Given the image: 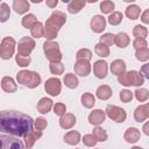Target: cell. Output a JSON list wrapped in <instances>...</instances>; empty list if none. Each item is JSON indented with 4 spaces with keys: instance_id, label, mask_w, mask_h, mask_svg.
Here are the masks:
<instances>
[{
    "instance_id": "1",
    "label": "cell",
    "mask_w": 149,
    "mask_h": 149,
    "mask_svg": "<svg viewBox=\"0 0 149 149\" xmlns=\"http://www.w3.org/2000/svg\"><path fill=\"white\" fill-rule=\"evenodd\" d=\"M33 119L24 113L17 111H1L0 113V129L2 133H8L14 136H26L34 127Z\"/></svg>"
},
{
    "instance_id": "2",
    "label": "cell",
    "mask_w": 149,
    "mask_h": 149,
    "mask_svg": "<svg viewBox=\"0 0 149 149\" xmlns=\"http://www.w3.org/2000/svg\"><path fill=\"white\" fill-rule=\"evenodd\" d=\"M65 22H66L65 13H63L61 10L52 12L51 15L49 16V19L47 20L45 26H44V37L48 41L54 40Z\"/></svg>"
},
{
    "instance_id": "3",
    "label": "cell",
    "mask_w": 149,
    "mask_h": 149,
    "mask_svg": "<svg viewBox=\"0 0 149 149\" xmlns=\"http://www.w3.org/2000/svg\"><path fill=\"white\" fill-rule=\"evenodd\" d=\"M16 79L19 84L27 86L29 88H35L41 84V76L35 71L22 70L16 74Z\"/></svg>"
},
{
    "instance_id": "4",
    "label": "cell",
    "mask_w": 149,
    "mask_h": 149,
    "mask_svg": "<svg viewBox=\"0 0 149 149\" xmlns=\"http://www.w3.org/2000/svg\"><path fill=\"white\" fill-rule=\"evenodd\" d=\"M118 81L123 86H141L144 83V77L142 76L141 72L132 70L119 76Z\"/></svg>"
},
{
    "instance_id": "5",
    "label": "cell",
    "mask_w": 149,
    "mask_h": 149,
    "mask_svg": "<svg viewBox=\"0 0 149 149\" xmlns=\"http://www.w3.org/2000/svg\"><path fill=\"white\" fill-rule=\"evenodd\" d=\"M43 50L45 54V57L50 62H61L62 59V52L59 50V47L54 41H45L43 44Z\"/></svg>"
},
{
    "instance_id": "6",
    "label": "cell",
    "mask_w": 149,
    "mask_h": 149,
    "mask_svg": "<svg viewBox=\"0 0 149 149\" xmlns=\"http://www.w3.org/2000/svg\"><path fill=\"white\" fill-rule=\"evenodd\" d=\"M15 51V40L10 36L3 37L0 44V57L2 59H9Z\"/></svg>"
},
{
    "instance_id": "7",
    "label": "cell",
    "mask_w": 149,
    "mask_h": 149,
    "mask_svg": "<svg viewBox=\"0 0 149 149\" xmlns=\"http://www.w3.org/2000/svg\"><path fill=\"white\" fill-rule=\"evenodd\" d=\"M34 48H35V41L31 37L24 36L19 41L17 55H20L22 57H29V55L34 50Z\"/></svg>"
},
{
    "instance_id": "8",
    "label": "cell",
    "mask_w": 149,
    "mask_h": 149,
    "mask_svg": "<svg viewBox=\"0 0 149 149\" xmlns=\"http://www.w3.org/2000/svg\"><path fill=\"white\" fill-rule=\"evenodd\" d=\"M1 149H24V144L17 137L1 134Z\"/></svg>"
},
{
    "instance_id": "9",
    "label": "cell",
    "mask_w": 149,
    "mask_h": 149,
    "mask_svg": "<svg viewBox=\"0 0 149 149\" xmlns=\"http://www.w3.org/2000/svg\"><path fill=\"white\" fill-rule=\"evenodd\" d=\"M105 112H106V115L115 122H123L127 118V114H126L125 109L121 108V107L114 106V105H107Z\"/></svg>"
},
{
    "instance_id": "10",
    "label": "cell",
    "mask_w": 149,
    "mask_h": 149,
    "mask_svg": "<svg viewBox=\"0 0 149 149\" xmlns=\"http://www.w3.org/2000/svg\"><path fill=\"white\" fill-rule=\"evenodd\" d=\"M44 88L48 94H50L52 97H57L62 90L61 80L58 78H49L44 84Z\"/></svg>"
},
{
    "instance_id": "11",
    "label": "cell",
    "mask_w": 149,
    "mask_h": 149,
    "mask_svg": "<svg viewBox=\"0 0 149 149\" xmlns=\"http://www.w3.org/2000/svg\"><path fill=\"white\" fill-rule=\"evenodd\" d=\"M93 72L95 74L97 78L99 79H102L107 76V72H108V64L102 61V59H99L97 62H94L93 64Z\"/></svg>"
},
{
    "instance_id": "12",
    "label": "cell",
    "mask_w": 149,
    "mask_h": 149,
    "mask_svg": "<svg viewBox=\"0 0 149 149\" xmlns=\"http://www.w3.org/2000/svg\"><path fill=\"white\" fill-rule=\"evenodd\" d=\"M91 29L94 33H102V30H105L106 28V19L102 15H94L91 19Z\"/></svg>"
},
{
    "instance_id": "13",
    "label": "cell",
    "mask_w": 149,
    "mask_h": 149,
    "mask_svg": "<svg viewBox=\"0 0 149 149\" xmlns=\"http://www.w3.org/2000/svg\"><path fill=\"white\" fill-rule=\"evenodd\" d=\"M105 119H106V112L102 109H94L88 115V122L97 127L101 125L105 121Z\"/></svg>"
},
{
    "instance_id": "14",
    "label": "cell",
    "mask_w": 149,
    "mask_h": 149,
    "mask_svg": "<svg viewBox=\"0 0 149 149\" xmlns=\"http://www.w3.org/2000/svg\"><path fill=\"white\" fill-rule=\"evenodd\" d=\"M74 72L76 74L86 77L91 72V64L87 61H77L74 64Z\"/></svg>"
},
{
    "instance_id": "15",
    "label": "cell",
    "mask_w": 149,
    "mask_h": 149,
    "mask_svg": "<svg viewBox=\"0 0 149 149\" xmlns=\"http://www.w3.org/2000/svg\"><path fill=\"white\" fill-rule=\"evenodd\" d=\"M76 125V116L72 113H65L59 119V126L63 129H71Z\"/></svg>"
},
{
    "instance_id": "16",
    "label": "cell",
    "mask_w": 149,
    "mask_h": 149,
    "mask_svg": "<svg viewBox=\"0 0 149 149\" xmlns=\"http://www.w3.org/2000/svg\"><path fill=\"white\" fill-rule=\"evenodd\" d=\"M140 137H141L140 130H139L137 128H135V127H129V128L126 130L125 135H123V139H125L128 143H135V142H137V141L140 140Z\"/></svg>"
},
{
    "instance_id": "17",
    "label": "cell",
    "mask_w": 149,
    "mask_h": 149,
    "mask_svg": "<svg viewBox=\"0 0 149 149\" xmlns=\"http://www.w3.org/2000/svg\"><path fill=\"white\" fill-rule=\"evenodd\" d=\"M42 136V132L40 130H31L29 134H27L24 136V146L27 149H31L33 146L35 144V142Z\"/></svg>"
},
{
    "instance_id": "18",
    "label": "cell",
    "mask_w": 149,
    "mask_h": 149,
    "mask_svg": "<svg viewBox=\"0 0 149 149\" xmlns=\"http://www.w3.org/2000/svg\"><path fill=\"white\" fill-rule=\"evenodd\" d=\"M1 88L5 91V92H8V93H12V92H15L17 90V86L14 81V79L12 77H3L1 79Z\"/></svg>"
},
{
    "instance_id": "19",
    "label": "cell",
    "mask_w": 149,
    "mask_h": 149,
    "mask_svg": "<svg viewBox=\"0 0 149 149\" xmlns=\"http://www.w3.org/2000/svg\"><path fill=\"white\" fill-rule=\"evenodd\" d=\"M111 71L113 74H116L118 77L126 72V63L122 59H115L111 64Z\"/></svg>"
},
{
    "instance_id": "20",
    "label": "cell",
    "mask_w": 149,
    "mask_h": 149,
    "mask_svg": "<svg viewBox=\"0 0 149 149\" xmlns=\"http://www.w3.org/2000/svg\"><path fill=\"white\" fill-rule=\"evenodd\" d=\"M112 88L108 86V85H101L97 88L95 91V94L97 97L100 99V100H107L112 97Z\"/></svg>"
},
{
    "instance_id": "21",
    "label": "cell",
    "mask_w": 149,
    "mask_h": 149,
    "mask_svg": "<svg viewBox=\"0 0 149 149\" xmlns=\"http://www.w3.org/2000/svg\"><path fill=\"white\" fill-rule=\"evenodd\" d=\"M52 108V100L49 98H41L37 102V111L42 114L48 113Z\"/></svg>"
},
{
    "instance_id": "22",
    "label": "cell",
    "mask_w": 149,
    "mask_h": 149,
    "mask_svg": "<svg viewBox=\"0 0 149 149\" xmlns=\"http://www.w3.org/2000/svg\"><path fill=\"white\" fill-rule=\"evenodd\" d=\"M13 9L17 14H24L29 9V2L26 0H14L13 1Z\"/></svg>"
},
{
    "instance_id": "23",
    "label": "cell",
    "mask_w": 149,
    "mask_h": 149,
    "mask_svg": "<svg viewBox=\"0 0 149 149\" xmlns=\"http://www.w3.org/2000/svg\"><path fill=\"white\" fill-rule=\"evenodd\" d=\"M64 141L68 143V144H71V146H76L79 143L80 141V134L76 130H71L69 133H66L64 135Z\"/></svg>"
},
{
    "instance_id": "24",
    "label": "cell",
    "mask_w": 149,
    "mask_h": 149,
    "mask_svg": "<svg viewBox=\"0 0 149 149\" xmlns=\"http://www.w3.org/2000/svg\"><path fill=\"white\" fill-rule=\"evenodd\" d=\"M84 6H85V1H83V0H72L68 5V10L71 14H77L83 9Z\"/></svg>"
},
{
    "instance_id": "25",
    "label": "cell",
    "mask_w": 149,
    "mask_h": 149,
    "mask_svg": "<svg viewBox=\"0 0 149 149\" xmlns=\"http://www.w3.org/2000/svg\"><path fill=\"white\" fill-rule=\"evenodd\" d=\"M129 37L126 33H119L115 35V41L114 44H116L119 48H126L129 44Z\"/></svg>"
},
{
    "instance_id": "26",
    "label": "cell",
    "mask_w": 149,
    "mask_h": 149,
    "mask_svg": "<svg viewBox=\"0 0 149 149\" xmlns=\"http://www.w3.org/2000/svg\"><path fill=\"white\" fill-rule=\"evenodd\" d=\"M140 13H141V9L139 6L136 5H130L126 8V16L130 20H136L139 19L140 16Z\"/></svg>"
},
{
    "instance_id": "27",
    "label": "cell",
    "mask_w": 149,
    "mask_h": 149,
    "mask_svg": "<svg viewBox=\"0 0 149 149\" xmlns=\"http://www.w3.org/2000/svg\"><path fill=\"white\" fill-rule=\"evenodd\" d=\"M30 33H31V36L35 37V38H41L44 36V27L42 24V22L37 21L30 29Z\"/></svg>"
},
{
    "instance_id": "28",
    "label": "cell",
    "mask_w": 149,
    "mask_h": 149,
    "mask_svg": "<svg viewBox=\"0 0 149 149\" xmlns=\"http://www.w3.org/2000/svg\"><path fill=\"white\" fill-rule=\"evenodd\" d=\"M81 104H83V106L86 107V108H92V107L94 106V104H95V98H94V95H93L92 93H90V92L84 93V94L81 95Z\"/></svg>"
},
{
    "instance_id": "29",
    "label": "cell",
    "mask_w": 149,
    "mask_h": 149,
    "mask_svg": "<svg viewBox=\"0 0 149 149\" xmlns=\"http://www.w3.org/2000/svg\"><path fill=\"white\" fill-rule=\"evenodd\" d=\"M64 84L69 88H76L78 86V78L73 73H66L64 76Z\"/></svg>"
},
{
    "instance_id": "30",
    "label": "cell",
    "mask_w": 149,
    "mask_h": 149,
    "mask_svg": "<svg viewBox=\"0 0 149 149\" xmlns=\"http://www.w3.org/2000/svg\"><path fill=\"white\" fill-rule=\"evenodd\" d=\"M94 52L99 56V57H108L109 56V49L107 45H105L104 43L99 42L95 44L94 47Z\"/></svg>"
},
{
    "instance_id": "31",
    "label": "cell",
    "mask_w": 149,
    "mask_h": 149,
    "mask_svg": "<svg viewBox=\"0 0 149 149\" xmlns=\"http://www.w3.org/2000/svg\"><path fill=\"white\" fill-rule=\"evenodd\" d=\"M134 119H135L137 122H143L146 119H148L143 105H140L139 107L135 108V111H134Z\"/></svg>"
},
{
    "instance_id": "32",
    "label": "cell",
    "mask_w": 149,
    "mask_h": 149,
    "mask_svg": "<svg viewBox=\"0 0 149 149\" xmlns=\"http://www.w3.org/2000/svg\"><path fill=\"white\" fill-rule=\"evenodd\" d=\"M36 22H37V20H36V16H35L34 14H27L26 16L22 17V21H21L22 26H23L24 28H27V29H31V27H33Z\"/></svg>"
},
{
    "instance_id": "33",
    "label": "cell",
    "mask_w": 149,
    "mask_h": 149,
    "mask_svg": "<svg viewBox=\"0 0 149 149\" xmlns=\"http://www.w3.org/2000/svg\"><path fill=\"white\" fill-rule=\"evenodd\" d=\"M133 35L136 38H143V40H146V37L148 36V30H147L146 27L137 24V26H135L133 28Z\"/></svg>"
},
{
    "instance_id": "34",
    "label": "cell",
    "mask_w": 149,
    "mask_h": 149,
    "mask_svg": "<svg viewBox=\"0 0 149 149\" xmlns=\"http://www.w3.org/2000/svg\"><path fill=\"white\" fill-rule=\"evenodd\" d=\"M9 15H10L9 6L7 3H5V2H1L0 3V21L1 22H6L9 19Z\"/></svg>"
},
{
    "instance_id": "35",
    "label": "cell",
    "mask_w": 149,
    "mask_h": 149,
    "mask_svg": "<svg viewBox=\"0 0 149 149\" xmlns=\"http://www.w3.org/2000/svg\"><path fill=\"white\" fill-rule=\"evenodd\" d=\"M76 58H77V61H87V62H90V59L92 58V52H91V50L85 49V48L80 49V50L77 51Z\"/></svg>"
},
{
    "instance_id": "36",
    "label": "cell",
    "mask_w": 149,
    "mask_h": 149,
    "mask_svg": "<svg viewBox=\"0 0 149 149\" xmlns=\"http://www.w3.org/2000/svg\"><path fill=\"white\" fill-rule=\"evenodd\" d=\"M49 69L51 71L52 74H62L63 71H64V65L61 63V62H50V65H49Z\"/></svg>"
},
{
    "instance_id": "37",
    "label": "cell",
    "mask_w": 149,
    "mask_h": 149,
    "mask_svg": "<svg viewBox=\"0 0 149 149\" xmlns=\"http://www.w3.org/2000/svg\"><path fill=\"white\" fill-rule=\"evenodd\" d=\"M115 5L113 1H109V0H105L102 2H100V10L105 14H112L113 13V9H114Z\"/></svg>"
},
{
    "instance_id": "38",
    "label": "cell",
    "mask_w": 149,
    "mask_h": 149,
    "mask_svg": "<svg viewBox=\"0 0 149 149\" xmlns=\"http://www.w3.org/2000/svg\"><path fill=\"white\" fill-rule=\"evenodd\" d=\"M122 19H123L122 13H120V12H113V13L108 16V22H109L112 26H118V24L121 23Z\"/></svg>"
},
{
    "instance_id": "39",
    "label": "cell",
    "mask_w": 149,
    "mask_h": 149,
    "mask_svg": "<svg viewBox=\"0 0 149 149\" xmlns=\"http://www.w3.org/2000/svg\"><path fill=\"white\" fill-rule=\"evenodd\" d=\"M93 136L95 137L97 141H100V142H104L107 140V133L105 129L100 128V127H95L93 129Z\"/></svg>"
},
{
    "instance_id": "40",
    "label": "cell",
    "mask_w": 149,
    "mask_h": 149,
    "mask_svg": "<svg viewBox=\"0 0 149 149\" xmlns=\"http://www.w3.org/2000/svg\"><path fill=\"white\" fill-rule=\"evenodd\" d=\"M134 94H135V98L140 102H143L149 98V91L147 88H136Z\"/></svg>"
},
{
    "instance_id": "41",
    "label": "cell",
    "mask_w": 149,
    "mask_h": 149,
    "mask_svg": "<svg viewBox=\"0 0 149 149\" xmlns=\"http://www.w3.org/2000/svg\"><path fill=\"white\" fill-rule=\"evenodd\" d=\"M136 59L141 61V62H146L149 59V48H143V49H139L136 50Z\"/></svg>"
},
{
    "instance_id": "42",
    "label": "cell",
    "mask_w": 149,
    "mask_h": 149,
    "mask_svg": "<svg viewBox=\"0 0 149 149\" xmlns=\"http://www.w3.org/2000/svg\"><path fill=\"white\" fill-rule=\"evenodd\" d=\"M114 41H115V35H113L112 33H106L100 37V42L107 47H111L112 44H114Z\"/></svg>"
},
{
    "instance_id": "43",
    "label": "cell",
    "mask_w": 149,
    "mask_h": 149,
    "mask_svg": "<svg viewBox=\"0 0 149 149\" xmlns=\"http://www.w3.org/2000/svg\"><path fill=\"white\" fill-rule=\"evenodd\" d=\"M83 142H84V144L87 146V147H94L98 141L95 140V137L93 136V134H86V135H84V137H83Z\"/></svg>"
},
{
    "instance_id": "44",
    "label": "cell",
    "mask_w": 149,
    "mask_h": 149,
    "mask_svg": "<svg viewBox=\"0 0 149 149\" xmlns=\"http://www.w3.org/2000/svg\"><path fill=\"white\" fill-rule=\"evenodd\" d=\"M132 99H133V93L129 90L125 88L120 92V100L122 102H129V101H132Z\"/></svg>"
},
{
    "instance_id": "45",
    "label": "cell",
    "mask_w": 149,
    "mask_h": 149,
    "mask_svg": "<svg viewBox=\"0 0 149 149\" xmlns=\"http://www.w3.org/2000/svg\"><path fill=\"white\" fill-rule=\"evenodd\" d=\"M34 125H35V128H36V130H40V132H42V130H44V129L47 128V126H48V122H47V120H45V119H43V118H37V119L35 120Z\"/></svg>"
},
{
    "instance_id": "46",
    "label": "cell",
    "mask_w": 149,
    "mask_h": 149,
    "mask_svg": "<svg viewBox=\"0 0 149 149\" xmlns=\"http://www.w3.org/2000/svg\"><path fill=\"white\" fill-rule=\"evenodd\" d=\"M54 112L56 115H59V116H63L66 112V106L63 104V102H57L55 106H54Z\"/></svg>"
},
{
    "instance_id": "47",
    "label": "cell",
    "mask_w": 149,
    "mask_h": 149,
    "mask_svg": "<svg viewBox=\"0 0 149 149\" xmlns=\"http://www.w3.org/2000/svg\"><path fill=\"white\" fill-rule=\"evenodd\" d=\"M15 61H16V63L19 64V66L24 68V66H28V65H29V63H30V57H22V56H20V55H16V56H15Z\"/></svg>"
},
{
    "instance_id": "48",
    "label": "cell",
    "mask_w": 149,
    "mask_h": 149,
    "mask_svg": "<svg viewBox=\"0 0 149 149\" xmlns=\"http://www.w3.org/2000/svg\"><path fill=\"white\" fill-rule=\"evenodd\" d=\"M147 41L143 40V38H135L134 42H133V47L139 50V49H143V48H147Z\"/></svg>"
},
{
    "instance_id": "49",
    "label": "cell",
    "mask_w": 149,
    "mask_h": 149,
    "mask_svg": "<svg viewBox=\"0 0 149 149\" xmlns=\"http://www.w3.org/2000/svg\"><path fill=\"white\" fill-rule=\"evenodd\" d=\"M141 73L144 78L149 79V63H146L144 65H142L141 68Z\"/></svg>"
},
{
    "instance_id": "50",
    "label": "cell",
    "mask_w": 149,
    "mask_h": 149,
    "mask_svg": "<svg viewBox=\"0 0 149 149\" xmlns=\"http://www.w3.org/2000/svg\"><path fill=\"white\" fill-rule=\"evenodd\" d=\"M141 21L146 24H149V9H146L141 15Z\"/></svg>"
},
{
    "instance_id": "51",
    "label": "cell",
    "mask_w": 149,
    "mask_h": 149,
    "mask_svg": "<svg viewBox=\"0 0 149 149\" xmlns=\"http://www.w3.org/2000/svg\"><path fill=\"white\" fill-rule=\"evenodd\" d=\"M57 3H58L57 0H48L47 1V6H49L50 8H55L57 6Z\"/></svg>"
},
{
    "instance_id": "52",
    "label": "cell",
    "mask_w": 149,
    "mask_h": 149,
    "mask_svg": "<svg viewBox=\"0 0 149 149\" xmlns=\"http://www.w3.org/2000/svg\"><path fill=\"white\" fill-rule=\"evenodd\" d=\"M142 130H143V133H144L146 135H148V136H149V121H147V122L143 125Z\"/></svg>"
},
{
    "instance_id": "53",
    "label": "cell",
    "mask_w": 149,
    "mask_h": 149,
    "mask_svg": "<svg viewBox=\"0 0 149 149\" xmlns=\"http://www.w3.org/2000/svg\"><path fill=\"white\" fill-rule=\"evenodd\" d=\"M144 109H146V113H147V116L149 118V102L148 104H144Z\"/></svg>"
},
{
    "instance_id": "54",
    "label": "cell",
    "mask_w": 149,
    "mask_h": 149,
    "mask_svg": "<svg viewBox=\"0 0 149 149\" xmlns=\"http://www.w3.org/2000/svg\"><path fill=\"white\" fill-rule=\"evenodd\" d=\"M132 149H143V148H141V147H133Z\"/></svg>"
}]
</instances>
